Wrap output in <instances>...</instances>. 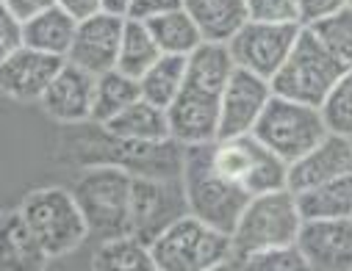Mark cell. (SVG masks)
<instances>
[{
  "mask_svg": "<svg viewBox=\"0 0 352 271\" xmlns=\"http://www.w3.org/2000/svg\"><path fill=\"white\" fill-rule=\"evenodd\" d=\"M95 75L86 72L69 61L61 64L50 86L39 100L42 111L56 119L64 128H75L83 122H92V106H95Z\"/></svg>",
  "mask_w": 352,
  "mask_h": 271,
  "instance_id": "5bb4252c",
  "label": "cell"
},
{
  "mask_svg": "<svg viewBox=\"0 0 352 271\" xmlns=\"http://www.w3.org/2000/svg\"><path fill=\"white\" fill-rule=\"evenodd\" d=\"M58 6L72 17V20H89L103 12V0H58Z\"/></svg>",
  "mask_w": 352,
  "mask_h": 271,
  "instance_id": "8d00e7d4",
  "label": "cell"
},
{
  "mask_svg": "<svg viewBox=\"0 0 352 271\" xmlns=\"http://www.w3.org/2000/svg\"><path fill=\"white\" fill-rule=\"evenodd\" d=\"M6 6H9V12H12L20 23H28V20L39 17L42 12L58 6V0H6Z\"/></svg>",
  "mask_w": 352,
  "mask_h": 271,
  "instance_id": "d590c367",
  "label": "cell"
},
{
  "mask_svg": "<svg viewBox=\"0 0 352 271\" xmlns=\"http://www.w3.org/2000/svg\"><path fill=\"white\" fill-rule=\"evenodd\" d=\"M330 130L324 125L319 106H308V103L289 100L280 95H272L258 125L252 128V136L261 139L286 163H294L297 158H302Z\"/></svg>",
  "mask_w": 352,
  "mask_h": 271,
  "instance_id": "30bf717a",
  "label": "cell"
},
{
  "mask_svg": "<svg viewBox=\"0 0 352 271\" xmlns=\"http://www.w3.org/2000/svg\"><path fill=\"white\" fill-rule=\"evenodd\" d=\"M300 31H302V25H297V23H255V20H247L228 39V47H230V56H233L236 67L272 80V75L280 69V64L292 53Z\"/></svg>",
  "mask_w": 352,
  "mask_h": 271,
  "instance_id": "7c38bea8",
  "label": "cell"
},
{
  "mask_svg": "<svg viewBox=\"0 0 352 271\" xmlns=\"http://www.w3.org/2000/svg\"><path fill=\"white\" fill-rule=\"evenodd\" d=\"M0 3H6V0H0Z\"/></svg>",
  "mask_w": 352,
  "mask_h": 271,
  "instance_id": "f35d334b",
  "label": "cell"
},
{
  "mask_svg": "<svg viewBox=\"0 0 352 271\" xmlns=\"http://www.w3.org/2000/svg\"><path fill=\"white\" fill-rule=\"evenodd\" d=\"M233 268H244V271H297V268H305V260H302L297 244H292V246H278V249L250 255V257L239 260Z\"/></svg>",
  "mask_w": 352,
  "mask_h": 271,
  "instance_id": "4dcf8cb0",
  "label": "cell"
},
{
  "mask_svg": "<svg viewBox=\"0 0 352 271\" xmlns=\"http://www.w3.org/2000/svg\"><path fill=\"white\" fill-rule=\"evenodd\" d=\"M181 6H184V0H133L128 17H133V20H150L155 14L181 9Z\"/></svg>",
  "mask_w": 352,
  "mask_h": 271,
  "instance_id": "e575fe53",
  "label": "cell"
},
{
  "mask_svg": "<svg viewBox=\"0 0 352 271\" xmlns=\"http://www.w3.org/2000/svg\"><path fill=\"white\" fill-rule=\"evenodd\" d=\"M302 227V216L297 208V197L292 189H278L267 194H255L244 205L233 233H230V263L233 268L239 260L297 244Z\"/></svg>",
  "mask_w": 352,
  "mask_h": 271,
  "instance_id": "3957f363",
  "label": "cell"
},
{
  "mask_svg": "<svg viewBox=\"0 0 352 271\" xmlns=\"http://www.w3.org/2000/svg\"><path fill=\"white\" fill-rule=\"evenodd\" d=\"M349 0H297V17H300V25H314L336 12H341Z\"/></svg>",
  "mask_w": 352,
  "mask_h": 271,
  "instance_id": "836d02e7",
  "label": "cell"
},
{
  "mask_svg": "<svg viewBox=\"0 0 352 271\" xmlns=\"http://www.w3.org/2000/svg\"><path fill=\"white\" fill-rule=\"evenodd\" d=\"M142 97L139 80L120 72V69H109L103 75H98L95 80V106H92V122L106 125L111 117H117L122 108H128L131 103H136Z\"/></svg>",
  "mask_w": 352,
  "mask_h": 271,
  "instance_id": "4316f807",
  "label": "cell"
},
{
  "mask_svg": "<svg viewBox=\"0 0 352 271\" xmlns=\"http://www.w3.org/2000/svg\"><path fill=\"white\" fill-rule=\"evenodd\" d=\"M155 271H214L230 263V235L186 213L172 222L153 244Z\"/></svg>",
  "mask_w": 352,
  "mask_h": 271,
  "instance_id": "8992f818",
  "label": "cell"
},
{
  "mask_svg": "<svg viewBox=\"0 0 352 271\" xmlns=\"http://www.w3.org/2000/svg\"><path fill=\"white\" fill-rule=\"evenodd\" d=\"M272 95H275L272 83L267 78L236 67L219 97V136L217 139L252 133V128L258 125Z\"/></svg>",
  "mask_w": 352,
  "mask_h": 271,
  "instance_id": "4fadbf2b",
  "label": "cell"
},
{
  "mask_svg": "<svg viewBox=\"0 0 352 271\" xmlns=\"http://www.w3.org/2000/svg\"><path fill=\"white\" fill-rule=\"evenodd\" d=\"M131 3H133V0H103V12H109V14H120V17H128Z\"/></svg>",
  "mask_w": 352,
  "mask_h": 271,
  "instance_id": "74e56055",
  "label": "cell"
},
{
  "mask_svg": "<svg viewBox=\"0 0 352 271\" xmlns=\"http://www.w3.org/2000/svg\"><path fill=\"white\" fill-rule=\"evenodd\" d=\"M25 45L23 23L9 12L6 3H0V61H6L12 53H17Z\"/></svg>",
  "mask_w": 352,
  "mask_h": 271,
  "instance_id": "d6a6232c",
  "label": "cell"
},
{
  "mask_svg": "<svg viewBox=\"0 0 352 271\" xmlns=\"http://www.w3.org/2000/svg\"><path fill=\"white\" fill-rule=\"evenodd\" d=\"M92 268L98 271H155L150 244L131 235L98 241L92 252Z\"/></svg>",
  "mask_w": 352,
  "mask_h": 271,
  "instance_id": "d4e9b609",
  "label": "cell"
},
{
  "mask_svg": "<svg viewBox=\"0 0 352 271\" xmlns=\"http://www.w3.org/2000/svg\"><path fill=\"white\" fill-rule=\"evenodd\" d=\"M184 9L211 42H228L247 23V0H184Z\"/></svg>",
  "mask_w": 352,
  "mask_h": 271,
  "instance_id": "603a6c76",
  "label": "cell"
},
{
  "mask_svg": "<svg viewBox=\"0 0 352 271\" xmlns=\"http://www.w3.org/2000/svg\"><path fill=\"white\" fill-rule=\"evenodd\" d=\"M297 249L305 268L352 271V222L349 219H302Z\"/></svg>",
  "mask_w": 352,
  "mask_h": 271,
  "instance_id": "9a60e30c",
  "label": "cell"
},
{
  "mask_svg": "<svg viewBox=\"0 0 352 271\" xmlns=\"http://www.w3.org/2000/svg\"><path fill=\"white\" fill-rule=\"evenodd\" d=\"M308 28L344 69H352V6L349 3L341 12L319 20Z\"/></svg>",
  "mask_w": 352,
  "mask_h": 271,
  "instance_id": "f1b7e54d",
  "label": "cell"
},
{
  "mask_svg": "<svg viewBox=\"0 0 352 271\" xmlns=\"http://www.w3.org/2000/svg\"><path fill=\"white\" fill-rule=\"evenodd\" d=\"M75 28H78V20H72L61 6H53V9L42 12L39 17L23 23L25 47L67 58L72 39H75Z\"/></svg>",
  "mask_w": 352,
  "mask_h": 271,
  "instance_id": "7402d4cb",
  "label": "cell"
},
{
  "mask_svg": "<svg viewBox=\"0 0 352 271\" xmlns=\"http://www.w3.org/2000/svg\"><path fill=\"white\" fill-rule=\"evenodd\" d=\"M158 50L161 53H172V56H192L203 42V31L197 25V20L181 6V9H172L164 14H155L150 20H144Z\"/></svg>",
  "mask_w": 352,
  "mask_h": 271,
  "instance_id": "44dd1931",
  "label": "cell"
},
{
  "mask_svg": "<svg viewBox=\"0 0 352 271\" xmlns=\"http://www.w3.org/2000/svg\"><path fill=\"white\" fill-rule=\"evenodd\" d=\"M352 174V139L327 133L316 147H311L302 158L289 163V180L286 186L297 194L330 180Z\"/></svg>",
  "mask_w": 352,
  "mask_h": 271,
  "instance_id": "ac0fdd59",
  "label": "cell"
},
{
  "mask_svg": "<svg viewBox=\"0 0 352 271\" xmlns=\"http://www.w3.org/2000/svg\"><path fill=\"white\" fill-rule=\"evenodd\" d=\"M344 67L330 56V50L314 36L311 28L302 25L292 53L272 75V92L289 100H300L308 106H322L333 83L341 78Z\"/></svg>",
  "mask_w": 352,
  "mask_h": 271,
  "instance_id": "9c48e42d",
  "label": "cell"
},
{
  "mask_svg": "<svg viewBox=\"0 0 352 271\" xmlns=\"http://www.w3.org/2000/svg\"><path fill=\"white\" fill-rule=\"evenodd\" d=\"M186 67H189V56L161 53L155 58V64L139 78L142 97L161 106V108H169V103L178 97L181 86L186 80Z\"/></svg>",
  "mask_w": 352,
  "mask_h": 271,
  "instance_id": "484cf974",
  "label": "cell"
},
{
  "mask_svg": "<svg viewBox=\"0 0 352 271\" xmlns=\"http://www.w3.org/2000/svg\"><path fill=\"white\" fill-rule=\"evenodd\" d=\"M330 133L352 139V69H344L319 106Z\"/></svg>",
  "mask_w": 352,
  "mask_h": 271,
  "instance_id": "f546056e",
  "label": "cell"
},
{
  "mask_svg": "<svg viewBox=\"0 0 352 271\" xmlns=\"http://www.w3.org/2000/svg\"><path fill=\"white\" fill-rule=\"evenodd\" d=\"M184 191L189 202V213L200 222L233 233L244 205L250 202V194L222 177L211 163V141L208 144H189L184 147Z\"/></svg>",
  "mask_w": 352,
  "mask_h": 271,
  "instance_id": "5b68a950",
  "label": "cell"
},
{
  "mask_svg": "<svg viewBox=\"0 0 352 271\" xmlns=\"http://www.w3.org/2000/svg\"><path fill=\"white\" fill-rule=\"evenodd\" d=\"M349 222H352V216H349Z\"/></svg>",
  "mask_w": 352,
  "mask_h": 271,
  "instance_id": "60d3db41",
  "label": "cell"
},
{
  "mask_svg": "<svg viewBox=\"0 0 352 271\" xmlns=\"http://www.w3.org/2000/svg\"><path fill=\"white\" fill-rule=\"evenodd\" d=\"M349 6H352V0H349Z\"/></svg>",
  "mask_w": 352,
  "mask_h": 271,
  "instance_id": "ab89813d",
  "label": "cell"
},
{
  "mask_svg": "<svg viewBox=\"0 0 352 271\" xmlns=\"http://www.w3.org/2000/svg\"><path fill=\"white\" fill-rule=\"evenodd\" d=\"M294 197H297V208L302 219H349L352 216V174L297 191Z\"/></svg>",
  "mask_w": 352,
  "mask_h": 271,
  "instance_id": "cb8c5ba5",
  "label": "cell"
},
{
  "mask_svg": "<svg viewBox=\"0 0 352 271\" xmlns=\"http://www.w3.org/2000/svg\"><path fill=\"white\" fill-rule=\"evenodd\" d=\"M78 136L69 139V152L80 166H120L131 174H161V177H181L184 172V144L175 139L169 141H131L109 133L98 122L75 125Z\"/></svg>",
  "mask_w": 352,
  "mask_h": 271,
  "instance_id": "7a4b0ae2",
  "label": "cell"
},
{
  "mask_svg": "<svg viewBox=\"0 0 352 271\" xmlns=\"http://www.w3.org/2000/svg\"><path fill=\"white\" fill-rule=\"evenodd\" d=\"M211 163L222 177H228L230 183L244 189L250 197L289 189L286 186L289 163L283 158H278L252 133L211 141Z\"/></svg>",
  "mask_w": 352,
  "mask_h": 271,
  "instance_id": "ba28073f",
  "label": "cell"
},
{
  "mask_svg": "<svg viewBox=\"0 0 352 271\" xmlns=\"http://www.w3.org/2000/svg\"><path fill=\"white\" fill-rule=\"evenodd\" d=\"M125 17L100 12L89 20H80L75 28L72 47L64 61L92 72L95 78L117 69V56H120V39H122Z\"/></svg>",
  "mask_w": 352,
  "mask_h": 271,
  "instance_id": "2e32d148",
  "label": "cell"
},
{
  "mask_svg": "<svg viewBox=\"0 0 352 271\" xmlns=\"http://www.w3.org/2000/svg\"><path fill=\"white\" fill-rule=\"evenodd\" d=\"M61 64L64 58L23 45L6 61H0V92L20 103H39Z\"/></svg>",
  "mask_w": 352,
  "mask_h": 271,
  "instance_id": "e0dca14e",
  "label": "cell"
},
{
  "mask_svg": "<svg viewBox=\"0 0 352 271\" xmlns=\"http://www.w3.org/2000/svg\"><path fill=\"white\" fill-rule=\"evenodd\" d=\"M103 128L109 133L131 139V141H150V144H155V141H169L172 139L166 108H161V106H155V103H150L144 97H139L136 103L122 108Z\"/></svg>",
  "mask_w": 352,
  "mask_h": 271,
  "instance_id": "ffe728a7",
  "label": "cell"
},
{
  "mask_svg": "<svg viewBox=\"0 0 352 271\" xmlns=\"http://www.w3.org/2000/svg\"><path fill=\"white\" fill-rule=\"evenodd\" d=\"M20 213L25 216L28 227L34 230L36 241L42 244L50 260L72 255L89 238V224H86L69 189H36L23 200Z\"/></svg>",
  "mask_w": 352,
  "mask_h": 271,
  "instance_id": "52a82bcc",
  "label": "cell"
},
{
  "mask_svg": "<svg viewBox=\"0 0 352 271\" xmlns=\"http://www.w3.org/2000/svg\"><path fill=\"white\" fill-rule=\"evenodd\" d=\"M131 186L133 174L128 169L109 163L83 166L69 191L89 224L92 241L131 235Z\"/></svg>",
  "mask_w": 352,
  "mask_h": 271,
  "instance_id": "277c9868",
  "label": "cell"
},
{
  "mask_svg": "<svg viewBox=\"0 0 352 271\" xmlns=\"http://www.w3.org/2000/svg\"><path fill=\"white\" fill-rule=\"evenodd\" d=\"M158 56H161V50L155 45L147 23L125 17V28H122V39H120V56H117V69L139 80L155 64Z\"/></svg>",
  "mask_w": 352,
  "mask_h": 271,
  "instance_id": "83f0119b",
  "label": "cell"
},
{
  "mask_svg": "<svg viewBox=\"0 0 352 271\" xmlns=\"http://www.w3.org/2000/svg\"><path fill=\"white\" fill-rule=\"evenodd\" d=\"M189 213L181 177L133 174L131 186V233L153 244L172 222Z\"/></svg>",
  "mask_w": 352,
  "mask_h": 271,
  "instance_id": "8fae6325",
  "label": "cell"
},
{
  "mask_svg": "<svg viewBox=\"0 0 352 271\" xmlns=\"http://www.w3.org/2000/svg\"><path fill=\"white\" fill-rule=\"evenodd\" d=\"M236 61L230 56L228 42L206 39L192 56L186 67V80L178 97L166 108L172 139L189 144H208L219 136V97L230 80Z\"/></svg>",
  "mask_w": 352,
  "mask_h": 271,
  "instance_id": "6da1fadb",
  "label": "cell"
},
{
  "mask_svg": "<svg viewBox=\"0 0 352 271\" xmlns=\"http://www.w3.org/2000/svg\"><path fill=\"white\" fill-rule=\"evenodd\" d=\"M47 252L36 241L25 216L17 211L0 213V268L6 271H36L47 266Z\"/></svg>",
  "mask_w": 352,
  "mask_h": 271,
  "instance_id": "d6986e66",
  "label": "cell"
},
{
  "mask_svg": "<svg viewBox=\"0 0 352 271\" xmlns=\"http://www.w3.org/2000/svg\"><path fill=\"white\" fill-rule=\"evenodd\" d=\"M247 20L255 23H297V0H247Z\"/></svg>",
  "mask_w": 352,
  "mask_h": 271,
  "instance_id": "1f68e13d",
  "label": "cell"
}]
</instances>
